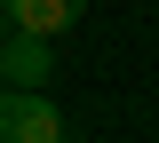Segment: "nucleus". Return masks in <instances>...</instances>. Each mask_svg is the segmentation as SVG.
I'll list each match as a JSON object with an SVG mask.
<instances>
[{
	"instance_id": "nucleus-1",
	"label": "nucleus",
	"mask_w": 159,
	"mask_h": 143,
	"mask_svg": "<svg viewBox=\"0 0 159 143\" xmlns=\"http://www.w3.org/2000/svg\"><path fill=\"white\" fill-rule=\"evenodd\" d=\"M0 143H80V127L64 119L48 96H16V87H0Z\"/></svg>"
},
{
	"instance_id": "nucleus-2",
	"label": "nucleus",
	"mask_w": 159,
	"mask_h": 143,
	"mask_svg": "<svg viewBox=\"0 0 159 143\" xmlns=\"http://www.w3.org/2000/svg\"><path fill=\"white\" fill-rule=\"evenodd\" d=\"M48 80H56V40H24V32H8V40H0V87L48 96Z\"/></svg>"
},
{
	"instance_id": "nucleus-3",
	"label": "nucleus",
	"mask_w": 159,
	"mask_h": 143,
	"mask_svg": "<svg viewBox=\"0 0 159 143\" xmlns=\"http://www.w3.org/2000/svg\"><path fill=\"white\" fill-rule=\"evenodd\" d=\"M0 8H8V32H24V40H56V32L80 24L88 0H0Z\"/></svg>"
},
{
	"instance_id": "nucleus-4",
	"label": "nucleus",
	"mask_w": 159,
	"mask_h": 143,
	"mask_svg": "<svg viewBox=\"0 0 159 143\" xmlns=\"http://www.w3.org/2000/svg\"><path fill=\"white\" fill-rule=\"evenodd\" d=\"M0 40H8V8H0Z\"/></svg>"
}]
</instances>
